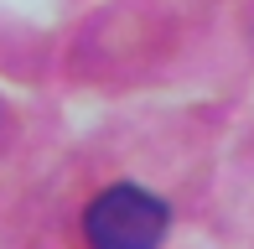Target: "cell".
<instances>
[{"mask_svg":"<svg viewBox=\"0 0 254 249\" xmlns=\"http://www.w3.org/2000/svg\"><path fill=\"white\" fill-rule=\"evenodd\" d=\"M166 223H171L166 202L151 197L145 187H130V182L99 192L83 213V234L99 249H151L166 234Z\"/></svg>","mask_w":254,"mask_h":249,"instance_id":"cell-1","label":"cell"}]
</instances>
